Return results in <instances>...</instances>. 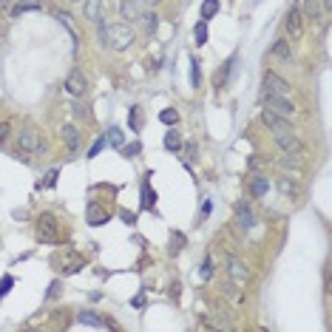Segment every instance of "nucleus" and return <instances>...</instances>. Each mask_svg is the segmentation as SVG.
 <instances>
[{
    "label": "nucleus",
    "instance_id": "obj_5",
    "mask_svg": "<svg viewBox=\"0 0 332 332\" xmlns=\"http://www.w3.org/2000/svg\"><path fill=\"white\" fill-rule=\"evenodd\" d=\"M51 264H54L57 270H63L65 275L79 273V270H82V259H79L77 253H71V250H65V253H54V256H51Z\"/></svg>",
    "mask_w": 332,
    "mask_h": 332
},
{
    "label": "nucleus",
    "instance_id": "obj_10",
    "mask_svg": "<svg viewBox=\"0 0 332 332\" xmlns=\"http://www.w3.org/2000/svg\"><path fill=\"white\" fill-rule=\"evenodd\" d=\"M65 91L71 97H82L88 91V79H86V74L82 71H71L68 77H65Z\"/></svg>",
    "mask_w": 332,
    "mask_h": 332
},
{
    "label": "nucleus",
    "instance_id": "obj_1",
    "mask_svg": "<svg viewBox=\"0 0 332 332\" xmlns=\"http://www.w3.org/2000/svg\"><path fill=\"white\" fill-rule=\"evenodd\" d=\"M100 37H102V43L114 51L131 49L134 40H137V34H134V29H131L128 23H111V26H102L100 23Z\"/></svg>",
    "mask_w": 332,
    "mask_h": 332
},
{
    "label": "nucleus",
    "instance_id": "obj_34",
    "mask_svg": "<svg viewBox=\"0 0 332 332\" xmlns=\"http://www.w3.org/2000/svg\"><path fill=\"white\" fill-rule=\"evenodd\" d=\"M119 151H122V156H139V151H142V145L139 142H134V145H122V148H119Z\"/></svg>",
    "mask_w": 332,
    "mask_h": 332
},
{
    "label": "nucleus",
    "instance_id": "obj_41",
    "mask_svg": "<svg viewBox=\"0 0 332 332\" xmlns=\"http://www.w3.org/2000/svg\"><path fill=\"white\" fill-rule=\"evenodd\" d=\"M119 216H122V219H125V222H128V224H134V222H137V216H134V213H128V210H122Z\"/></svg>",
    "mask_w": 332,
    "mask_h": 332
},
{
    "label": "nucleus",
    "instance_id": "obj_21",
    "mask_svg": "<svg viewBox=\"0 0 332 332\" xmlns=\"http://www.w3.org/2000/svg\"><path fill=\"white\" fill-rule=\"evenodd\" d=\"M193 40H196L199 49L208 43V20H202V23H196V26H193Z\"/></svg>",
    "mask_w": 332,
    "mask_h": 332
},
{
    "label": "nucleus",
    "instance_id": "obj_42",
    "mask_svg": "<svg viewBox=\"0 0 332 332\" xmlns=\"http://www.w3.org/2000/svg\"><path fill=\"white\" fill-rule=\"evenodd\" d=\"M261 165H264V159H259V156L250 159V168H261Z\"/></svg>",
    "mask_w": 332,
    "mask_h": 332
},
{
    "label": "nucleus",
    "instance_id": "obj_11",
    "mask_svg": "<svg viewBox=\"0 0 332 332\" xmlns=\"http://www.w3.org/2000/svg\"><path fill=\"white\" fill-rule=\"evenodd\" d=\"M284 29L289 31V37H301V31H304V15H301V9H298V6H293V9L287 12Z\"/></svg>",
    "mask_w": 332,
    "mask_h": 332
},
{
    "label": "nucleus",
    "instance_id": "obj_9",
    "mask_svg": "<svg viewBox=\"0 0 332 332\" xmlns=\"http://www.w3.org/2000/svg\"><path fill=\"white\" fill-rule=\"evenodd\" d=\"M227 275H230V281L236 284V287H244L247 278H250V270H247V264L241 259L230 256V259H227Z\"/></svg>",
    "mask_w": 332,
    "mask_h": 332
},
{
    "label": "nucleus",
    "instance_id": "obj_44",
    "mask_svg": "<svg viewBox=\"0 0 332 332\" xmlns=\"http://www.w3.org/2000/svg\"><path fill=\"white\" fill-rule=\"evenodd\" d=\"M145 3H151V6H156V3H162V0H145Z\"/></svg>",
    "mask_w": 332,
    "mask_h": 332
},
{
    "label": "nucleus",
    "instance_id": "obj_16",
    "mask_svg": "<svg viewBox=\"0 0 332 332\" xmlns=\"http://www.w3.org/2000/svg\"><path fill=\"white\" fill-rule=\"evenodd\" d=\"M108 213H105V210H100L97 208V202H88V222L94 224V227H100V224H105L108 222Z\"/></svg>",
    "mask_w": 332,
    "mask_h": 332
},
{
    "label": "nucleus",
    "instance_id": "obj_24",
    "mask_svg": "<svg viewBox=\"0 0 332 332\" xmlns=\"http://www.w3.org/2000/svg\"><path fill=\"white\" fill-rule=\"evenodd\" d=\"M190 86L199 88L202 86V68H199V60L190 57Z\"/></svg>",
    "mask_w": 332,
    "mask_h": 332
},
{
    "label": "nucleus",
    "instance_id": "obj_40",
    "mask_svg": "<svg viewBox=\"0 0 332 332\" xmlns=\"http://www.w3.org/2000/svg\"><path fill=\"white\" fill-rule=\"evenodd\" d=\"M54 182H57V171H51V174H49V179H46V185H40V188H51Z\"/></svg>",
    "mask_w": 332,
    "mask_h": 332
},
{
    "label": "nucleus",
    "instance_id": "obj_45",
    "mask_svg": "<svg viewBox=\"0 0 332 332\" xmlns=\"http://www.w3.org/2000/svg\"><path fill=\"white\" fill-rule=\"evenodd\" d=\"M63 3H77V0H63Z\"/></svg>",
    "mask_w": 332,
    "mask_h": 332
},
{
    "label": "nucleus",
    "instance_id": "obj_36",
    "mask_svg": "<svg viewBox=\"0 0 332 332\" xmlns=\"http://www.w3.org/2000/svg\"><path fill=\"white\" fill-rule=\"evenodd\" d=\"M102 148H105V139H97V142H94V145H91V151H88V159H94V156H97V153H100V151H102Z\"/></svg>",
    "mask_w": 332,
    "mask_h": 332
},
{
    "label": "nucleus",
    "instance_id": "obj_7",
    "mask_svg": "<svg viewBox=\"0 0 332 332\" xmlns=\"http://www.w3.org/2000/svg\"><path fill=\"white\" fill-rule=\"evenodd\" d=\"M275 142H278V148H281L284 156H304V153H307V145H304L301 139L296 137V134H284V137H275Z\"/></svg>",
    "mask_w": 332,
    "mask_h": 332
},
{
    "label": "nucleus",
    "instance_id": "obj_27",
    "mask_svg": "<svg viewBox=\"0 0 332 332\" xmlns=\"http://www.w3.org/2000/svg\"><path fill=\"white\" fill-rule=\"evenodd\" d=\"M298 9H301V15H307V17H318V0H301Z\"/></svg>",
    "mask_w": 332,
    "mask_h": 332
},
{
    "label": "nucleus",
    "instance_id": "obj_23",
    "mask_svg": "<svg viewBox=\"0 0 332 332\" xmlns=\"http://www.w3.org/2000/svg\"><path fill=\"white\" fill-rule=\"evenodd\" d=\"M165 148L171 153H179V148H182V137L176 134V131H168L165 134Z\"/></svg>",
    "mask_w": 332,
    "mask_h": 332
},
{
    "label": "nucleus",
    "instance_id": "obj_28",
    "mask_svg": "<svg viewBox=\"0 0 332 332\" xmlns=\"http://www.w3.org/2000/svg\"><path fill=\"white\" fill-rule=\"evenodd\" d=\"M105 142L114 145V148H122V128H108V137H105Z\"/></svg>",
    "mask_w": 332,
    "mask_h": 332
},
{
    "label": "nucleus",
    "instance_id": "obj_33",
    "mask_svg": "<svg viewBox=\"0 0 332 332\" xmlns=\"http://www.w3.org/2000/svg\"><path fill=\"white\" fill-rule=\"evenodd\" d=\"M139 20H145V29H148V34H153V31H156V26H159V17H156V15H142Z\"/></svg>",
    "mask_w": 332,
    "mask_h": 332
},
{
    "label": "nucleus",
    "instance_id": "obj_2",
    "mask_svg": "<svg viewBox=\"0 0 332 332\" xmlns=\"http://www.w3.org/2000/svg\"><path fill=\"white\" fill-rule=\"evenodd\" d=\"M37 241H43V244H60L63 241V230H60L57 216L40 213V219H37Z\"/></svg>",
    "mask_w": 332,
    "mask_h": 332
},
{
    "label": "nucleus",
    "instance_id": "obj_4",
    "mask_svg": "<svg viewBox=\"0 0 332 332\" xmlns=\"http://www.w3.org/2000/svg\"><path fill=\"white\" fill-rule=\"evenodd\" d=\"M17 145H20V151H26V153H43L46 151V142H43V137H40V131H37L34 125H26V128L20 131Z\"/></svg>",
    "mask_w": 332,
    "mask_h": 332
},
{
    "label": "nucleus",
    "instance_id": "obj_31",
    "mask_svg": "<svg viewBox=\"0 0 332 332\" xmlns=\"http://www.w3.org/2000/svg\"><path fill=\"white\" fill-rule=\"evenodd\" d=\"M79 324H88V326H105V321H100V318L91 315V312H79Z\"/></svg>",
    "mask_w": 332,
    "mask_h": 332
},
{
    "label": "nucleus",
    "instance_id": "obj_37",
    "mask_svg": "<svg viewBox=\"0 0 332 332\" xmlns=\"http://www.w3.org/2000/svg\"><path fill=\"white\" fill-rule=\"evenodd\" d=\"M60 287H63L60 281H51V287H49V296H46V298H57V296H60Z\"/></svg>",
    "mask_w": 332,
    "mask_h": 332
},
{
    "label": "nucleus",
    "instance_id": "obj_26",
    "mask_svg": "<svg viewBox=\"0 0 332 332\" xmlns=\"http://www.w3.org/2000/svg\"><path fill=\"white\" fill-rule=\"evenodd\" d=\"M168 250H171V256L182 253V250H185V236H182V233H171V247H168Z\"/></svg>",
    "mask_w": 332,
    "mask_h": 332
},
{
    "label": "nucleus",
    "instance_id": "obj_17",
    "mask_svg": "<svg viewBox=\"0 0 332 332\" xmlns=\"http://www.w3.org/2000/svg\"><path fill=\"white\" fill-rule=\"evenodd\" d=\"M86 17L91 23H102V0H86Z\"/></svg>",
    "mask_w": 332,
    "mask_h": 332
},
{
    "label": "nucleus",
    "instance_id": "obj_14",
    "mask_svg": "<svg viewBox=\"0 0 332 332\" xmlns=\"http://www.w3.org/2000/svg\"><path fill=\"white\" fill-rule=\"evenodd\" d=\"M60 139L68 145V151L71 153L79 151V131L74 128V125H63V128H60Z\"/></svg>",
    "mask_w": 332,
    "mask_h": 332
},
{
    "label": "nucleus",
    "instance_id": "obj_22",
    "mask_svg": "<svg viewBox=\"0 0 332 332\" xmlns=\"http://www.w3.org/2000/svg\"><path fill=\"white\" fill-rule=\"evenodd\" d=\"M219 9H222V3H219V0H204V3H202V20L216 17V15H219Z\"/></svg>",
    "mask_w": 332,
    "mask_h": 332
},
{
    "label": "nucleus",
    "instance_id": "obj_8",
    "mask_svg": "<svg viewBox=\"0 0 332 332\" xmlns=\"http://www.w3.org/2000/svg\"><path fill=\"white\" fill-rule=\"evenodd\" d=\"M264 91L267 94H275V97H289V82L287 79H281L275 71H264Z\"/></svg>",
    "mask_w": 332,
    "mask_h": 332
},
{
    "label": "nucleus",
    "instance_id": "obj_6",
    "mask_svg": "<svg viewBox=\"0 0 332 332\" xmlns=\"http://www.w3.org/2000/svg\"><path fill=\"white\" fill-rule=\"evenodd\" d=\"M261 122L267 125L270 131H273V137H284V134H296V128L289 125V119H284V116L273 114V111H261Z\"/></svg>",
    "mask_w": 332,
    "mask_h": 332
},
{
    "label": "nucleus",
    "instance_id": "obj_18",
    "mask_svg": "<svg viewBox=\"0 0 332 332\" xmlns=\"http://www.w3.org/2000/svg\"><path fill=\"white\" fill-rule=\"evenodd\" d=\"M153 204H156V193L151 190V182L145 179L142 182V210H153Z\"/></svg>",
    "mask_w": 332,
    "mask_h": 332
},
{
    "label": "nucleus",
    "instance_id": "obj_20",
    "mask_svg": "<svg viewBox=\"0 0 332 332\" xmlns=\"http://www.w3.org/2000/svg\"><path fill=\"white\" fill-rule=\"evenodd\" d=\"M238 224H241L244 230H253L256 227V216L250 213V208H238Z\"/></svg>",
    "mask_w": 332,
    "mask_h": 332
},
{
    "label": "nucleus",
    "instance_id": "obj_39",
    "mask_svg": "<svg viewBox=\"0 0 332 332\" xmlns=\"http://www.w3.org/2000/svg\"><path fill=\"white\" fill-rule=\"evenodd\" d=\"M9 131H12V125H9V122H0V142H6Z\"/></svg>",
    "mask_w": 332,
    "mask_h": 332
},
{
    "label": "nucleus",
    "instance_id": "obj_13",
    "mask_svg": "<svg viewBox=\"0 0 332 332\" xmlns=\"http://www.w3.org/2000/svg\"><path fill=\"white\" fill-rule=\"evenodd\" d=\"M270 54H273L275 60H281V63H287V65L293 63V46H289V40H284V37L273 43V49H270Z\"/></svg>",
    "mask_w": 332,
    "mask_h": 332
},
{
    "label": "nucleus",
    "instance_id": "obj_29",
    "mask_svg": "<svg viewBox=\"0 0 332 332\" xmlns=\"http://www.w3.org/2000/svg\"><path fill=\"white\" fill-rule=\"evenodd\" d=\"M159 122H165V125H176V122H179V114H176L174 108H165L162 114H159Z\"/></svg>",
    "mask_w": 332,
    "mask_h": 332
},
{
    "label": "nucleus",
    "instance_id": "obj_25",
    "mask_svg": "<svg viewBox=\"0 0 332 332\" xmlns=\"http://www.w3.org/2000/svg\"><path fill=\"white\" fill-rule=\"evenodd\" d=\"M224 296L230 298L233 304H241V301H244V293H238V287H236L233 281H227V284H224Z\"/></svg>",
    "mask_w": 332,
    "mask_h": 332
},
{
    "label": "nucleus",
    "instance_id": "obj_43",
    "mask_svg": "<svg viewBox=\"0 0 332 332\" xmlns=\"http://www.w3.org/2000/svg\"><path fill=\"white\" fill-rule=\"evenodd\" d=\"M142 304H145V296H142V293H139V296L134 298V307H142Z\"/></svg>",
    "mask_w": 332,
    "mask_h": 332
},
{
    "label": "nucleus",
    "instance_id": "obj_32",
    "mask_svg": "<svg viewBox=\"0 0 332 332\" xmlns=\"http://www.w3.org/2000/svg\"><path fill=\"white\" fill-rule=\"evenodd\" d=\"M128 125H131V131H139V125H142V119H139V108L134 105V108L128 111Z\"/></svg>",
    "mask_w": 332,
    "mask_h": 332
},
{
    "label": "nucleus",
    "instance_id": "obj_19",
    "mask_svg": "<svg viewBox=\"0 0 332 332\" xmlns=\"http://www.w3.org/2000/svg\"><path fill=\"white\" fill-rule=\"evenodd\" d=\"M250 190H253V196L256 199H261V196L270 190V182H267V176H256L253 182H250Z\"/></svg>",
    "mask_w": 332,
    "mask_h": 332
},
{
    "label": "nucleus",
    "instance_id": "obj_3",
    "mask_svg": "<svg viewBox=\"0 0 332 332\" xmlns=\"http://www.w3.org/2000/svg\"><path fill=\"white\" fill-rule=\"evenodd\" d=\"M261 105L267 111H273V114H278V116H284V119H293V116L298 114L296 111V105L289 102V97H275V94H261Z\"/></svg>",
    "mask_w": 332,
    "mask_h": 332
},
{
    "label": "nucleus",
    "instance_id": "obj_15",
    "mask_svg": "<svg viewBox=\"0 0 332 332\" xmlns=\"http://www.w3.org/2000/svg\"><path fill=\"white\" fill-rule=\"evenodd\" d=\"M119 12H122V17L128 23H134V20L142 17V3H139V0H122V3H119Z\"/></svg>",
    "mask_w": 332,
    "mask_h": 332
},
{
    "label": "nucleus",
    "instance_id": "obj_38",
    "mask_svg": "<svg viewBox=\"0 0 332 332\" xmlns=\"http://www.w3.org/2000/svg\"><path fill=\"white\" fill-rule=\"evenodd\" d=\"M213 273V259H204V267H202V278H210Z\"/></svg>",
    "mask_w": 332,
    "mask_h": 332
},
{
    "label": "nucleus",
    "instance_id": "obj_12",
    "mask_svg": "<svg viewBox=\"0 0 332 332\" xmlns=\"http://www.w3.org/2000/svg\"><path fill=\"white\" fill-rule=\"evenodd\" d=\"M275 188H278V193L287 196V199H301V188H298L296 179H289V176H281V179L275 182Z\"/></svg>",
    "mask_w": 332,
    "mask_h": 332
},
{
    "label": "nucleus",
    "instance_id": "obj_30",
    "mask_svg": "<svg viewBox=\"0 0 332 332\" xmlns=\"http://www.w3.org/2000/svg\"><path fill=\"white\" fill-rule=\"evenodd\" d=\"M15 287V275H3V278H0V298H6L9 296V289Z\"/></svg>",
    "mask_w": 332,
    "mask_h": 332
},
{
    "label": "nucleus",
    "instance_id": "obj_35",
    "mask_svg": "<svg viewBox=\"0 0 332 332\" xmlns=\"http://www.w3.org/2000/svg\"><path fill=\"white\" fill-rule=\"evenodd\" d=\"M40 9H43L40 3H26V6H17L15 12H12V15H15V17H20L23 12H40Z\"/></svg>",
    "mask_w": 332,
    "mask_h": 332
}]
</instances>
